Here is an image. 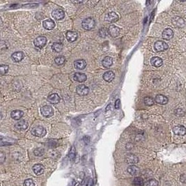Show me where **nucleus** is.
I'll list each match as a JSON object with an SVG mask.
<instances>
[{"mask_svg":"<svg viewBox=\"0 0 186 186\" xmlns=\"http://www.w3.org/2000/svg\"><path fill=\"white\" fill-rule=\"evenodd\" d=\"M95 20L93 19V18H91V17L84 19L82 21V28L85 30L89 31V30H93V29L95 27Z\"/></svg>","mask_w":186,"mask_h":186,"instance_id":"1","label":"nucleus"},{"mask_svg":"<svg viewBox=\"0 0 186 186\" xmlns=\"http://www.w3.org/2000/svg\"><path fill=\"white\" fill-rule=\"evenodd\" d=\"M32 134L36 137H43L46 135V130L43 126H35L32 129Z\"/></svg>","mask_w":186,"mask_h":186,"instance_id":"2","label":"nucleus"},{"mask_svg":"<svg viewBox=\"0 0 186 186\" xmlns=\"http://www.w3.org/2000/svg\"><path fill=\"white\" fill-rule=\"evenodd\" d=\"M40 112H41L42 115L46 118L51 117L54 115V110L52 107L48 106V105L42 107L40 109Z\"/></svg>","mask_w":186,"mask_h":186,"instance_id":"3","label":"nucleus"},{"mask_svg":"<svg viewBox=\"0 0 186 186\" xmlns=\"http://www.w3.org/2000/svg\"><path fill=\"white\" fill-rule=\"evenodd\" d=\"M47 43V38L45 36H40L37 37L34 41V44L36 47L38 48H43Z\"/></svg>","mask_w":186,"mask_h":186,"instance_id":"4","label":"nucleus"},{"mask_svg":"<svg viewBox=\"0 0 186 186\" xmlns=\"http://www.w3.org/2000/svg\"><path fill=\"white\" fill-rule=\"evenodd\" d=\"M154 49L157 52H163L168 49V45L163 40H158L155 43Z\"/></svg>","mask_w":186,"mask_h":186,"instance_id":"5","label":"nucleus"},{"mask_svg":"<svg viewBox=\"0 0 186 186\" xmlns=\"http://www.w3.org/2000/svg\"><path fill=\"white\" fill-rule=\"evenodd\" d=\"M76 92L78 95H86L89 92V89L86 85L84 84H80L77 86Z\"/></svg>","mask_w":186,"mask_h":186,"instance_id":"6","label":"nucleus"},{"mask_svg":"<svg viewBox=\"0 0 186 186\" xmlns=\"http://www.w3.org/2000/svg\"><path fill=\"white\" fill-rule=\"evenodd\" d=\"M52 16L57 20H61L64 18L65 13L61 8H57L52 12Z\"/></svg>","mask_w":186,"mask_h":186,"instance_id":"7","label":"nucleus"},{"mask_svg":"<svg viewBox=\"0 0 186 186\" xmlns=\"http://www.w3.org/2000/svg\"><path fill=\"white\" fill-rule=\"evenodd\" d=\"M173 132L176 135L183 136L186 134V128L182 125L176 126L173 128Z\"/></svg>","mask_w":186,"mask_h":186,"instance_id":"8","label":"nucleus"},{"mask_svg":"<svg viewBox=\"0 0 186 186\" xmlns=\"http://www.w3.org/2000/svg\"><path fill=\"white\" fill-rule=\"evenodd\" d=\"M119 20V15L115 12H110L107 13L105 16V20L109 23H112L117 22Z\"/></svg>","mask_w":186,"mask_h":186,"instance_id":"9","label":"nucleus"},{"mask_svg":"<svg viewBox=\"0 0 186 186\" xmlns=\"http://www.w3.org/2000/svg\"><path fill=\"white\" fill-rule=\"evenodd\" d=\"M108 33L111 36L117 37L119 36V33H120V29H119L118 27L115 26V25H112L109 27Z\"/></svg>","mask_w":186,"mask_h":186,"instance_id":"10","label":"nucleus"},{"mask_svg":"<svg viewBox=\"0 0 186 186\" xmlns=\"http://www.w3.org/2000/svg\"><path fill=\"white\" fill-rule=\"evenodd\" d=\"M66 36L69 42H74L78 38V34L74 31H68L66 32Z\"/></svg>","mask_w":186,"mask_h":186,"instance_id":"11","label":"nucleus"},{"mask_svg":"<svg viewBox=\"0 0 186 186\" xmlns=\"http://www.w3.org/2000/svg\"><path fill=\"white\" fill-rule=\"evenodd\" d=\"M126 161L127 163L134 165L135 164L138 163L139 159H138V158L135 155L130 153V154H128L127 156H126Z\"/></svg>","mask_w":186,"mask_h":186,"instance_id":"12","label":"nucleus"},{"mask_svg":"<svg viewBox=\"0 0 186 186\" xmlns=\"http://www.w3.org/2000/svg\"><path fill=\"white\" fill-rule=\"evenodd\" d=\"M32 170H33L35 174L39 176L43 174L44 171H45V167L41 164H36L32 167Z\"/></svg>","mask_w":186,"mask_h":186,"instance_id":"13","label":"nucleus"},{"mask_svg":"<svg viewBox=\"0 0 186 186\" xmlns=\"http://www.w3.org/2000/svg\"><path fill=\"white\" fill-rule=\"evenodd\" d=\"M162 36H163V39H165V40H170V39H172L174 36L173 30H171L170 28L165 29V30L163 31Z\"/></svg>","mask_w":186,"mask_h":186,"instance_id":"14","label":"nucleus"},{"mask_svg":"<svg viewBox=\"0 0 186 186\" xmlns=\"http://www.w3.org/2000/svg\"><path fill=\"white\" fill-rule=\"evenodd\" d=\"M15 128L16 129L20 130H24L28 128V123L24 119H22L15 124Z\"/></svg>","mask_w":186,"mask_h":186,"instance_id":"15","label":"nucleus"},{"mask_svg":"<svg viewBox=\"0 0 186 186\" xmlns=\"http://www.w3.org/2000/svg\"><path fill=\"white\" fill-rule=\"evenodd\" d=\"M60 97H59V95H58L57 93H52V94L49 95V96L47 97V100H48V102H49L51 104H54V105L59 103V102H60Z\"/></svg>","mask_w":186,"mask_h":186,"instance_id":"16","label":"nucleus"},{"mask_svg":"<svg viewBox=\"0 0 186 186\" xmlns=\"http://www.w3.org/2000/svg\"><path fill=\"white\" fill-rule=\"evenodd\" d=\"M43 26L47 30H52L55 27V23L52 20H46L43 23Z\"/></svg>","mask_w":186,"mask_h":186,"instance_id":"17","label":"nucleus"},{"mask_svg":"<svg viewBox=\"0 0 186 186\" xmlns=\"http://www.w3.org/2000/svg\"><path fill=\"white\" fill-rule=\"evenodd\" d=\"M86 62L84 59H78L74 62V67L78 70H83L86 68Z\"/></svg>","mask_w":186,"mask_h":186,"instance_id":"18","label":"nucleus"},{"mask_svg":"<svg viewBox=\"0 0 186 186\" xmlns=\"http://www.w3.org/2000/svg\"><path fill=\"white\" fill-rule=\"evenodd\" d=\"M155 100L157 103L160 104V105H166L168 103V98L167 97L165 96L164 95H157L155 98Z\"/></svg>","mask_w":186,"mask_h":186,"instance_id":"19","label":"nucleus"},{"mask_svg":"<svg viewBox=\"0 0 186 186\" xmlns=\"http://www.w3.org/2000/svg\"><path fill=\"white\" fill-rule=\"evenodd\" d=\"M151 63L152 66H153L154 67L158 68V67H160V66L163 64V61L161 58L158 57H153L151 58Z\"/></svg>","mask_w":186,"mask_h":186,"instance_id":"20","label":"nucleus"},{"mask_svg":"<svg viewBox=\"0 0 186 186\" xmlns=\"http://www.w3.org/2000/svg\"><path fill=\"white\" fill-rule=\"evenodd\" d=\"M73 78L75 81L78 82H84L86 80V75L84 73H75L73 76Z\"/></svg>","mask_w":186,"mask_h":186,"instance_id":"21","label":"nucleus"},{"mask_svg":"<svg viewBox=\"0 0 186 186\" xmlns=\"http://www.w3.org/2000/svg\"><path fill=\"white\" fill-rule=\"evenodd\" d=\"M11 58L15 62H20L24 59V53L23 52H15L12 54Z\"/></svg>","mask_w":186,"mask_h":186,"instance_id":"22","label":"nucleus"},{"mask_svg":"<svg viewBox=\"0 0 186 186\" xmlns=\"http://www.w3.org/2000/svg\"><path fill=\"white\" fill-rule=\"evenodd\" d=\"M113 64V59L110 57H105L102 61V65L105 69H109Z\"/></svg>","mask_w":186,"mask_h":186,"instance_id":"23","label":"nucleus"},{"mask_svg":"<svg viewBox=\"0 0 186 186\" xmlns=\"http://www.w3.org/2000/svg\"><path fill=\"white\" fill-rule=\"evenodd\" d=\"M103 78L105 81L107 82H110L115 78V74L112 71H107V72L104 73Z\"/></svg>","mask_w":186,"mask_h":186,"instance_id":"24","label":"nucleus"},{"mask_svg":"<svg viewBox=\"0 0 186 186\" xmlns=\"http://www.w3.org/2000/svg\"><path fill=\"white\" fill-rule=\"evenodd\" d=\"M172 23H173L174 25H175V26L178 27H182L185 25L184 20H183L182 18H181L180 17L178 16L175 17V18H174L173 19H172Z\"/></svg>","mask_w":186,"mask_h":186,"instance_id":"25","label":"nucleus"},{"mask_svg":"<svg viewBox=\"0 0 186 186\" xmlns=\"http://www.w3.org/2000/svg\"><path fill=\"white\" fill-rule=\"evenodd\" d=\"M23 112L20 110H13V112H11V117L14 120H20L23 116Z\"/></svg>","mask_w":186,"mask_h":186,"instance_id":"26","label":"nucleus"},{"mask_svg":"<svg viewBox=\"0 0 186 186\" xmlns=\"http://www.w3.org/2000/svg\"><path fill=\"white\" fill-rule=\"evenodd\" d=\"M127 171L130 174L134 176V175H137L139 174V169L138 168L137 166H135V165H130V166L128 167Z\"/></svg>","mask_w":186,"mask_h":186,"instance_id":"27","label":"nucleus"},{"mask_svg":"<svg viewBox=\"0 0 186 186\" xmlns=\"http://www.w3.org/2000/svg\"><path fill=\"white\" fill-rule=\"evenodd\" d=\"M52 49H53L54 52H60L63 49V45L61 43H54L52 45Z\"/></svg>","mask_w":186,"mask_h":186,"instance_id":"28","label":"nucleus"},{"mask_svg":"<svg viewBox=\"0 0 186 186\" xmlns=\"http://www.w3.org/2000/svg\"><path fill=\"white\" fill-rule=\"evenodd\" d=\"M54 61H55V64L58 66H61V65L64 64L65 61H66V58L64 56H59V57L55 58Z\"/></svg>","mask_w":186,"mask_h":186,"instance_id":"29","label":"nucleus"},{"mask_svg":"<svg viewBox=\"0 0 186 186\" xmlns=\"http://www.w3.org/2000/svg\"><path fill=\"white\" fill-rule=\"evenodd\" d=\"M133 184L135 186H144V180L141 177H136L133 180Z\"/></svg>","mask_w":186,"mask_h":186,"instance_id":"30","label":"nucleus"},{"mask_svg":"<svg viewBox=\"0 0 186 186\" xmlns=\"http://www.w3.org/2000/svg\"><path fill=\"white\" fill-rule=\"evenodd\" d=\"M98 34H99V36H100V37H102V38H105V37L107 36V35H108V29H106V28H102L100 29V30H99L98 32Z\"/></svg>","mask_w":186,"mask_h":186,"instance_id":"31","label":"nucleus"},{"mask_svg":"<svg viewBox=\"0 0 186 186\" xmlns=\"http://www.w3.org/2000/svg\"><path fill=\"white\" fill-rule=\"evenodd\" d=\"M8 69H9V66L8 65L6 64H1L0 66V72H1V75H5L8 73Z\"/></svg>","mask_w":186,"mask_h":186,"instance_id":"32","label":"nucleus"},{"mask_svg":"<svg viewBox=\"0 0 186 186\" xmlns=\"http://www.w3.org/2000/svg\"><path fill=\"white\" fill-rule=\"evenodd\" d=\"M144 102L145 105L147 106H152L154 104V100L151 97H145L144 99Z\"/></svg>","mask_w":186,"mask_h":186,"instance_id":"33","label":"nucleus"},{"mask_svg":"<svg viewBox=\"0 0 186 186\" xmlns=\"http://www.w3.org/2000/svg\"><path fill=\"white\" fill-rule=\"evenodd\" d=\"M76 156V151L74 146H72L71 148V151L69 152V158L71 160H74Z\"/></svg>","mask_w":186,"mask_h":186,"instance_id":"34","label":"nucleus"},{"mask_svg":"<svg viewBox=\"0 0 186 186\" xmlns=\"http://www.w3.org/2000/svg\"><path fill=\"white\" fill-rule=\"evenodd\" d=\"M158 181L156 179H150L146 183V186H158Z\"/></svg>","mask_w":186,"mask_h":186,"instance_id":"35","label":"nucleus"},{"mask_svg":"<svg viewBox=\"0 0 186 186\" xmlns=\"http://www.w3.org/2000/svg\"><path fill=\"white\" fill-rule=\"evenodd\" d=\"M34 153L35 156H43V155L44 150L41 148H36V149H35L34 151Z\"/></svg>","mask_w":186,"mask_h":186,"instance_id":"36","label":"nucleus"},{"mask_svg":"<svg viewBox=\"0 0 186 186\" xmlns=\"http://www.w3.org/2000/svg\"><path fill=\"white\" fill-rule=\"evenodd\" d=\"M34 185H35L34 182V181L31 178L27 179V180H25V181H24V186H34Z\"/></svg>","mask_w":186,"mask_h":186,"instance_id":"37","label":"nucleus"},{"mask_svg":"<svg viewBox=\"0 0 186 186\" xmlns=\"http://www.w3.org/2000/svg\"><path fill=\"white\" fill-rule=\"evenodd\" d=\"M5 160H6V155L3 152H1V153H0V162H1V163H4Z\"/></svg>","mask_w":186,"mask_h":186,"instance_id":"38","label":"nucleus"},{"mask_svg":"<svg viewBox=\"0 0 186 186\" xmlns=\"http://www.w3.org/2000/svg\"><path fill=\"white\" fill-rule=\"evenodd\" d=\"M114 106H115V108L116 109H120V107H121V100H119V99H118V100H116V102H115V105H114Z\"/></svg>","mask_w":186,"mask_h":186,"instance_id":"39","label":"nucleus"},{"mask_svg":"<svg viewBox=\"0 0 186 186\" xmlns=\"http://www.w3.org/2000/svg\"><path fill=\"white\" fill-rule=\"evenodd\" d=\"M93 185V180L91 178H89V180L88 181L87 184H86V186H92Z\"/></svg>","mask_w":186,"mask_h":186,"instance_id":"40","label":"nucleus"}]
</instances>
